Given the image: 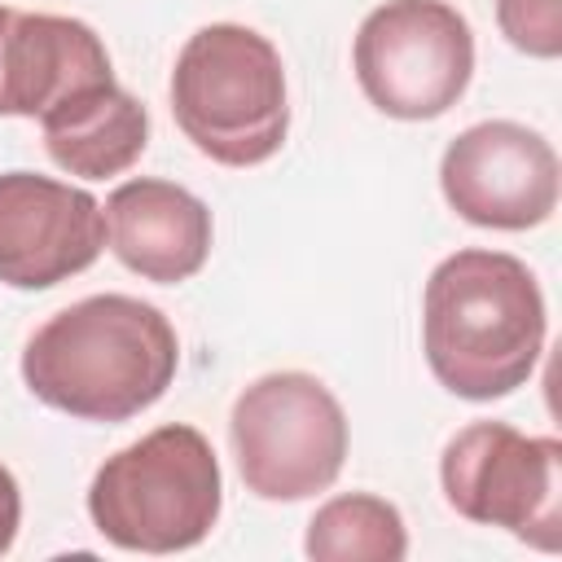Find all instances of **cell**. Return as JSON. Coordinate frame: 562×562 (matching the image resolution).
<instances>
[{
  "mask_svg": "<svg viewBox=\"0 0 562 562\" xmlns=\"http://www.w3.org/2000/svg\"><path fill=\"white\" fill-rule=\"evenodd\" d=\"M180 369L171 321L132 294H92L53 312L22 351L31 395L79 422H127L158 404Z\"/></svg>",
  "mask_w": 562,
  "mask_h": 562,
  "instance_id": "6da1fadb",
  "label": "cell"
},
{
  "mask_svg": "<svg viewBox=\"0 0 562 562\" xmlns=\"http://www.w3.org/2000/svg\"><path fill=\"white\" fill-rule=\"evenodd\" d=\"M422 351L439 386L461 400H501L536 373L544 351V294L505 250L448 255L422 294Z\"/></svg>",
  "mask_w": 562,
  "mask_h": 562,
  "instance_id": "7a4b0ae2",
  "label": "cell"
},
{
  "mask_svg": "<svg viewBox=\"0 0 562 562\" xmlns=\"http://www.w3.org/2000/svg\"><path fill=\"white\" fill-rule=\"evenodd\" d=\"M171 114L193 149L220 167L268 162L290 132L281 53L241 22L193 31L171 70Z\"/></svg>",
  "mask_w": 562,
  "mask_h": 562,
  "instance_id": "3957f363",
  "label": "cell"
},
{
  "mask_svg": "<svg viewBox=\"0 0 562 562\" xmlns=\"http://www.w3.org/2000/svg\"><path fill=\"white\" fill-rule=\"evenodd\" d=\"M224 483L198 426L171 422L101 461L88 487L92 527L127 553H180L211 536Z\"/></svg>",
  "mask_w": 562,
  "mask_h": 562,
  "instance_id": "277c9868",
  "label": "cell"
},
{
  "mask_svg": "<svg viewBox=\"0 0 562 562\" xmlns=\"http://www.w3.org/2000/svg\"><path fill=\"white\" fill-rule=\"evenodd\" d=\"M228 439L246 492L303 501L338 479L347 461V413L321 378L281 369L237 395Z\"/></svg>",
  "mask_w": 562,
  "mask_h": 562,
  "instance_id": "5b68a950",
  "label": "cell"
},
{
  "mask_svg": "<svg viewBox=\"0 0 562 562\" xmlns=\"http://www.w3.org/2000/svg\"><path fill=\"white\" fill-rule=\"evenodd\" d=\"M360 92L391 119H439L461 101L474 75L470 22L448 0H386L351 44Z\"/></svg>",
  "mask_w": 562,
  "mask_h": 562,
  "instance_id": "8992f818",
  "label": "cell"
},
{
  "mask_svg": "<svg viewBox=\"0 0 562 562\" xmlns=\"http://www.w3.org/2000/svg\"><path fill=\"white\" fill-rule=\"evenodd\" d=\"M448 505L479 522L553 553L562 544V443L514 430L509 422L461 426L439 457Z\"/></svg>",
  "mask_w": 562,
  "mask_h": 562,
  "instance_id": "52a82bcc",
  "label": "cell"
},
{
  "mask_svg": "<svg viewBox=\"0 0 562 562\" xmlns=\"http://www.w3.org/2000/svg\"><path fill=\"white\" fill-rule=\"evenodd\" d=\"M439 189L465 224L522 233L558 206V154L540 132L487 119L443 149Z\"/></svg>",
  "mask_w": 562,
  "mask_h": 562,
  "instance_id": "ba28073f",
  "label": "cell"
},
{
  "mask_svg": "<svg viewBox=\"0 0 562 562\" xmlns=\"http://www.w3.org/2000/svg\"><path fill=\"white\" fill-rule=\"evenodd\" d=\"M105 250V211L88 189L40 171L0 176V281L48 290Z\"/></svg>",
  "mask_w": 562,
  "mask_h": 562,
  "instance_id": "9c48e42d",
  "label": "cell"
},
{
  "mask_svg": "<svg viewBox=\"0 0 562 562\" xmlns=\"http://www.w3.org/2000/svg\"><path fill=\"white\" fill-rule=\"evenodd\" d=\"M105 237L114 259L158 285L189 281L211 255V206L171 180H127L105 198Z\"/></svg>",
  "mask_w": 562,
  "mask_h": 562,
  "instance_id": "30bf717a",
  "label": "cell"
},
{
  "mask_svg": "<svg viewBox=\"0 0 562 562\" xmlns=\"http://www.w3.org/2000/svg\"><path fill=\"white\" fill-rule=\"evenodd\" d=\"M114 66L101 35L61 13H18L4 53V114L48 119L61 105L110 88Z\"/></svg>",
  "mask_w": 562,
  "mask_h": 562,
  "instance_id": "8fae6325",
  "label": "cell"
},
{
  "mask_svg": "<svg viewBox=\"0 0 562 562\" xmlns=\"http://www.w3.org/2000/svg\"><path fill=\"white\" fill-rule=\"evenodd\" d=\"M40 132H44L48 158L61 171L83 176V180H110L145 154L149 114L132 92L110 83L40 119Z\"/></svg>",
  "mask_w": 562,
  "mask_h": 562,
  "instance_id": "7c38bea8",
  "label": "cell"
},
{
  "mask_svg": "<svg viewBox=\"0 0 562 562\" xmlns=\"http://www.w3.org/2000/svg\"><path fill=\"white\" fill-rule=\"evenodd\" d=\"M303 549L316 562H400L408 553V531L391 501L347 492L312 514Z\"/></svg>",
  "mask_w": 562,
  "mask_h": 562,
  "instance_id": "4fadbf2b",
  "label": "cell"
},
{
  "mask_svg": "<svg viewBox=\"0 0 562 562\" xmlns=\"http://www.w3.org/2000/svg\"><path fill=\"white\" fill-rule=\"evenodd\" d=\"M496 22L527 57L553 61L562 53V0H496Z\"/></svg>",
  "mask_w": 562,
  "mask_h": 562,
  "instance_id": "5bb4252c",
  "label": "cell"
},
{
  "mask_svg": "<svg viewBox=\"0 0 562 562\" xmlns=\"http://www.w3.org/2000/svg\"><path fill=\"white\" fill-rule=\"evenodd\" d=\"M18 522H22V492H18V479L9 474V465H0V553L13 549Z\"/></svg>",
  "mask_w": 562,
  "mask_h": 562,
  "instance_id": "9a60e30c",
  "label": "cell"
},
{
  "mask_svg": "<svg viewBox=\"0 0 562 562\" xmlns=\"http://www.w3.org/2000/svg\"><path fill=\"white\" fill-rule=\"evenodd\" d=\"M13 18H18V9L0 4V114H4V53H9V31H13Z\"/></svg>",
  "mask_w": 562,
  "mask_h": 562,
  "instance_id": "2e32d148",
  "label": "cell"
}]
</instances>
